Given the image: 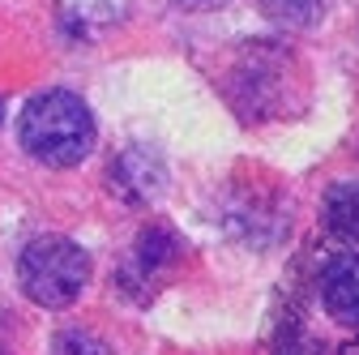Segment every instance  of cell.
Here are the masks:
<instances>
[{
	"instance_id": "1",
	"label": "cell",
	"mask_w": 359,
	"mask_h": 355,
	"mask_svg": "<svg viewBox=\"0 0 359 355\" xmlns=\"http://www.w3.org/2000/svg\"><path fill=\"white\" fill-rule=\"evenodd\" d=\"M22 150L48 167H77L95 150V116L69 91H43L22 107Z\"/></svg>"
},
{
	"instance_id": "2",
	"label": "cell",
	"mask_w": 359,
	"mask_h": 355,
	"mask_svg": "<svg viewBox=\"0 0 359 355\" xmlns=\"http://www.w3.org/2000/svg\"><path fill=\"white\" fill-rule=\"evenodd\" d=\"M18 283L39 308H69L90 283V257L65 236L30 240L18 257Z\"/></svg>"
},
{
	"instance_id": "3",
	"label": "cell",
	"mask_w": 359,
	"mask_h": 355,
	"mask_svg": "<svg viewBox=\"0 0 359 355\" xmlns=\"http://www.w3.org/2000/svg\"><path fill=\"white\" fill-rule=\"evenodd\" d=\"M163 163L146 150V146H128L116 163H111V189L128 201H150L163 193Z\"/></svg>"
},
{
	"instance_id": "4",
	"label": "cell",
	"mask_w": 359,
	"mask_h": 355,
	"mask_svg": "<svg viewBox=\"0 0 359 355\" xmlns=\"http://www.w3.org/2000/svg\"><path fill=\"white\" fill-rule=\"evenodd\" d=\"M321 295H325V308L334 321L359 326V253H346L330 265L321 279Z\"/></svg>"
},
{
	"instance_id": "5",
	"label": "cell",
	"mask_w": 359,
	"mask_h": 355,
	"mask_svg": "<svg viewBox=\"0 0 359 355\" xmlns=\"http://www.w3.org/2000/svg\"><path fill=\"white\" fill-rule=\"evenodd\" d=\"M325 223L342 240H359V180H342L325 197Z\"/></svg>"
},
{
	"instance_id": "6",
	"label": "cell",
	"mask_w": 359,
	"mask_h": 355,
	"mask_svg": "<svg viewBox=\"0 0 359 355\" xmlns=\"http://www.w3.org/2000/svg\"><path fill=\"white\" fill-rule=\"evenodd\" d=\"M261 9L283 26L304 30V26H317L325 18V0H261Z\"/></svg>"
},
{
	"instance_id": "7",
	"label": "cell",
	"mask_w": 359,
	"mask_h": 355,
	"mask_svg": "<svg viewBox=\"0 0 359 355\" xmlns=\"http://www.w3.org/2000/svg\"><path fill=\"white\" fill-rule=\"evenodd\" d=\"M52 355H111L103 338L86 334V330H65L56 342H52Z\"/></svg>"
},
{
	"instance_id": "8",
	"label": "cell",
	"mask_w": 359,
	"mask_h": 355,
	"mask_svg": "<svg viewBox=\"0 0 359 355\" xmlns=\"http://www.w3.org/2000/svg\"><path fill=\"white\" fill-rule=\"evenodd\" d=\"M175 5H189V9H218V5H227V0H175Z\"/></svg>"
},
{
	"instance_id": "9",
	"label": "cell",
	"mask_w": 359,
	"mask_h": 355,
	"mask_svg": "<svg viewBox=\"0 0 359 355\" xmlns=\"http://www.w3.org/2000/svg\"><path fill=\"white\" fill-rule=\"evenodd\" d=\"M0 120H5V103H0Z\"/></svg>"
}]
</instances>
